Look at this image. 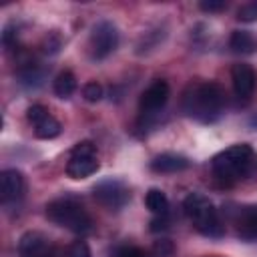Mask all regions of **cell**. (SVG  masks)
<instances>
[{"label":"cell","mask_w":257,"mask_h":257,"mask_svg":"<svg viewBox=\"0 0 257 257\" xmlns=\"http://www.w3.org/2000/svg\"><path fill=\"white\" fill-rule=\"evenodd\" d=\"M70 155H82V157H86V155H96V147H94L90 141H82V143H78V145L70 151Z\"/></svg>","instance_id":"24"},{"label":"cell","mask_w":257,"mask_h":257,"mask_svg":"<svg viewBox=\"0 0 257 257\" xmlns=\"http://www.w3.org/2000/svg\"><path fill=\"white\" fill-rule=\"evenodd\" d=\"M249 124H251L253 128H257V114H255V116H251V120H249Z\"/></svg>","instance_id":"28"},{"label":"cell","mask_w":257,"mask_h":257,"mask_svg":"<svg viewBox=\"0 0 257 257\" xmlns=\"http://www.w3.org/2000/svg\"><path fill=\"white\" fill-rule=\"evenodd\" d=\"M229 46L235 52L253 54L257 50V38L251 32H247V30H233L231 32V38H229Z\"/></svg>","instance_id":"15"},{"label":"cell","mask_w":257,"mask_h":257,"mask_svg":"<svg viewBox=\"0 0 257 257\" xmlns=\"http://www.w3.org/2000/svg\"><path fill=\"white\" fill-rule=\"evenodd\" d=\"M46 257H54V255H52V253H50V255H46Z\"/></svg>","instance_id":"29"},{"label":"cell","mask_w":257,"mask_h":257,"mask_svg":"<svg viewBox=\"0 0 257 257\" xmlns=\"http://www.w3.org/2000/svg\"><path fill=\"white\" fill-rule=\"evenodd\" d=\"M237 20H241V22H255L257 20V2L243 4L237 10Z\"/></svg>","instance_id":"20"},{"label":"cell","mask_w":257,"mask_h":257,"mask_svg":"<svg viewBox=\"0 0 257 257\" xmlns=\"http://www.w3.org/2000/svg\"><path fill=\"white\" fill-rule=\"evenodd\" d=\"M118 46V30L112 22L102 20L90 32V56L94 60L106 58Z\"/></svg>","instance_id":"6"},{"label":"cell","mask_w":257,"mask_h":257,"mask_svg":"<svg viewBox=\"0 0 257 257\" xmlns=\"http://www.w3.org/2000/svg\"><path fill=\"white\" fill-rule=\"evenodd\" d=\"M169 94H171V88L167 84V80H155L143 94H141V100H139V108H141V114L143 118L149 122L151 118H155L159 114V110L165 108L167 100H169Z\"/></svg>","instance_id":"7"},{"label":"cell","mask_w":257,"mask_h":257,"mask_svg":"<svg viewBox=\"0 0 257 257\" xmlns=\"http://www.w3.org/2000/svg\"><path fill=\"white\" fill-rule=\"evenodd\" d=\"M26 118L32 122V126H34V135L38 137V139H54V137H58L60 135V131H62V126H60V122L48 112V108L46 106H42V104H32L28 110H26Z\"/></svg>","instance_id":"8"},{"label":"cell","mask_w":257,"mask_h":257,"mask_svg":"<svg viewBox=\"0 0 257 257\" xmlns=\"http://www.w3.org/2000/svg\"><path fill=\"white\" fill-rule=\"evenodd\" d=\"M76 90V78L70 70H62L56 78H54V94L60 98H68L72 92Z\"/></svg>","instance_id":"18"},{"label":"cell","mask_w":257,"mask_h":257,"mask_svg":"<svg viewBox=\"0 0 257 257\" xmlns=\"http://www.w3.org/2000/svg\"><path fill=\"white\" fill-rule=\"evenodd\" d=\"M175 247L169 239H161L153 245V257H173Z\"/></svg>","instance_id":"22"},{"label":"cell","mask_w":257,"mask_h":257,"mask_svg":"<svg viewBox=\"0 0 257 257\" xmlns=\"http://www.w3.org/2000/svg\"><path fill=\"white\" fill-rule=\"evenodd\" d=\"M18 253L20 257H46L50 255V243L48 239L38 231H28L18 241Z\"/></svg>","instance_id":"11"},{"label":"cell","mask_w":257,"mask_h":257,"mask_svg":"<svg viewBox=\"0 0 257 257\" xmlns=\"http://www.w3.org/2000/svg\"><path fill=\"white\" fill-rule=\"evenodd\" d=\"M112 257H151V253L135 245H124V247H118Z\"/></svg>","instance_id":"21"},{"label":"cell","mask_w":257,"mask_h":257,"mask_svg":"<svg viewBox=\"0 0 257 257\" xmlns=\"http://www.w3.org/2000/svg\"><path fill=\"white\" fill-rule=\"evenodd\" d=\"M46 217L58 227H64L76 235H86L92 231V219L84 211L82 205H78L72 199H54L46 205Z\"/></svg>","instance_id":"4"},{"label":"cell","mask_w":257,"mask_h":257,"mask_svg":"<svg viewBox=\"0 0 257 257\" xmlns=\"http://www.w3.org/2000/svg\"><path fill=\"white\" fill-rule=\"evenodd\" d=\"M163 229H167V215H163V217H155L153 221H151V231H163Z\"/></svg>","instance_id":"27"},{"label":"cell","mask_w":257,"mask_h":257,"mask_svg":"<svg viewBox=\"0 0 257 257\" xmlns=\"http://www.w3.org/2000/svg\"><path fill=\"white\" fill-rule=\"evenodd\" d=\"M102 86L98 84V82H86L84 86H82V96H84V100H88V102H98L100 98H102Z\"/></svg>","instance_id":"19"},{"label":"cell","mask_w":257,"mask_h":257,"mask_svg":"<svg viewBox=\"0 0 257 257\" xmlns=\"http://www.w3.org/2000/svg\"><path fill=\"white\" fill-rule=\"evenodd\" d=\"M231 82L239 98H249L257 84V72L249 64H235L231 68Z\"/></svg>","instance_id":"10"},{"label":"cell","mask_w":257,"mask_h":257,"mask_svg":"<svg viewBox=\"0 0 257 257\" xmlns=\"http://www.w3.org/2000/svg\"><path fill=\"white\" fill-rule=\"evenodd\" d=\"M2 42L6 48H10L14 42H16V32H12V26H6L4 32H2Z\"/></svg>","instance_id":"26"},{"label":"cell","mask_w":257,"mask_h":257,"mask_svg":"<svg viewBox=\"0 0 257 257\" xmlns=\"http://www.w3.org/2000/svg\"><path fill=\"white\" fill-rule=\"evenodd\" d=\"M64 257H90V249H88V245L84 241L78 239V241H74V243L68 245Z\"/></svg>","instance_id":"23"},{"label":"cell","mask_w":257,"mask_h":257,"mask_svg":"<svg viewBox=\"0 0 257 257\" xmlns=\"http://www.w3.org/2000/svg\"><path fill=\"white\" fill-rule=\"evenodd\" d=\"M191 167V161L177 153H163L151 161V169L155 173H179Z\"/></svg>","instance_id":"13"},{"label":"cell","mask_w":257,"mask_h":257,"mask_svg":"<svg viewBox=\"0 0 257 257\" xmlns=\"http://www.w3.org/2000/svg\"><path fill=\"white\" fill-rule=\"evenodd\" d=\"M24 193V177L16 169H6L0 175V201L4 205L16 203Z\"/></svg>","instance_id":"9"},{"label":"cell","mask_w":257,"mask_h":257,"mask_svg":"<svg viewBox=\"0 0 257 257\" xmlns=\"http://www.w3.org/2000/svg\"><path fill=\"white\" fill-rule=\"evenodd\" d=\"M42 78H44V70L40 68L38 62H26L20 66L18 70V80L20 84L28 86V88H34L38 84H42Z\"/></svg>","instance_id":"17"},{"label":"cell","mask_w":257,"mask_h":257,"mask_svg":"<svg viewBox=\"0 0 257 257\" xmlns=\"http://www.w3.org/2000/svg\"><path fill=\"white\" fill-rule=\"evenodd\" d=\"M199 8H201L203 12H219V10H225L227 4H225L223 0H203V2L199 4Z\"/></svg>","instance_id":"25"},{"label":"cell","mask_w":257,"mask_h":257,"mask_svg":"<svg viewBox=\"0 0 257 257\" xmlns=\"http://www.w3.org/2000/svg\"><path fill=\"white\" fill-rule=\"evenodd\" d=\"M183 209H185V215L193 221L195 229L201 235L219 239L225 233L223 223L217 215V209L213 207L209 197H205L203 193H189L183 201Z\"/></svg>","instance_id":"3"},{"label":"cell","mask_w":257,"mask_h":257,"mask_svg":"<svg viewBox=\"0 0 257 257\" xmlns=\"http://www.w3.org/2000/svg\"><path fill=\"white\" fill-rule=\"evenodd\" d=\"M237 235L243 241H257V207H245L237 221Z\"/></svg>","instance_id":"14"},{"label":"cell","mask_w":257,"mask_h":257,"mask_svg":"<svg viewBox=\"0 0 257 257\" xmlns=\"http://www.w3.org/2000/svg\"><path fill=\"white\" fill-rule=\"evenodd\" d=\"M225 106V92L217 82H197L191 84L183 94V110L187 116L213 122L221 116Z\"/></svg>","instance_id":"1"},{"label":"cell","mask_w":257,"mask_h":257,"mask_svg":"<svg viewBox=\"0 0 257 257\" xmlns=\"http://www.w3.org/2000/svg\"><path fill=\"white\" fill-rule=\"evenodd\" d=\"M94 199L108 211H120L128 201H131V193L124 187V183L116 181V179H106L100 181L98 185H94L92 189Z\"/></svg>","instance_id":"5"},{"label":"cell","mask_w":257,"mask_h":257,"mask_svg":"<svg viewBox=\"0 0 257 257\" xmlns=\"http://www.w3.org/2000/svg\"><path fill=\"white\" fill-rule=\"evenodd\" d=\"M98 159H96V155H86V157H82V155H70V161H68V165H66V175L70 177V179H86V177H90V175H94L96 171H98Z\"/></svg>","instance_id":"12"},{"label":"cell","mask_w":257,"mask_h":257,"mask_svg":"<svg viewBox=\"0 0 257 257\" xmlns=\"http://www.w3.org/2000/svg\"><path fill=\"white\" fill-rule=\"evenodd\" d=\"M145 205L155 217H163L169 213V199L161 189H149L145 195Z\"/></svg>","instance_id":"16"},{"label":"cell","mask_w":257,"mask_h":257,"mask_svg":"<svg viewBox=\"0 0 257 257\" xmlns=\"http://www.w3.org/2000/svg\"><path fill=\"white\" fill-rule=\"evenodd\" d=\"M213 173L223 183H235L241 179H249L257 173V153L247 145H233L221 153H217L211 161Z\"/></svg>","instance_id":"2"}]
</instances>
